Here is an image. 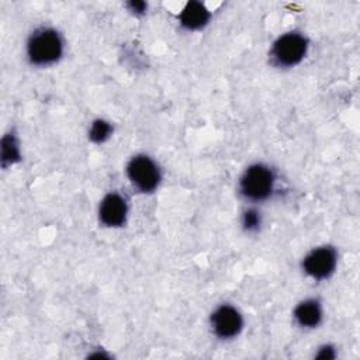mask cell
I'll return each mask as SVG.
<instances>
[{"mask_svg":"<svg viewBox=\"0 0 360 360\" xmlns=\"http://www.w3.org/2000/svg\"><path fill=\"white\" fill-rule=\"evenodd\" d=\"M112 131L114 128L108 121L103 118H97L91 122L89 128V139L94 143H103L111 136Z\"/></svg>","mask_w":360,"mask_h":360,"instance_id":"11","label":"cell"},{"mask_svg":"<svg viewBox=\"0 0 360 360\" xmlns=\"http://www.w3.org/2000/svg\"><path fill=\"white\" fill-rule=\"evenodd\" d=\"M20 146L14 134H7L1 139V163L6 167L7 165H14L20 160Z\"/></svg>","mask_w":360,"mask_h":360,"instance_id":"10","label":"cell"},{"mask_svg":"<svg viewBox=\"0 0 360 360\" xmlns=\"http://www.w3.org/2000/svg\"><path fill=\"white\" fill-rule=\"evenodd\" d=\"M240 224L246 232H256L260 229V225H262V214L256 208L250 207L243 211Z\"/></svg>","mask_w":360,"mask_h":360,"instance_id":"12","label":"cell"},{"mask_svg":"<svg viewBox=\"0 0 360 360\" xmlns=\"http://www.w3.org/2000/svg\"><path fill=\"white\" fill-rule=\"evenodd\" d=\"M127 7L128 10L135 14V15H142L145 14L146 8H148V4L145 1H141V0H132L129 3H127Z\"/></svg>","mask_w":360,"mask_h":360,"instance_id":"13","label":"cell"},{"mask_svg":"<svg viewBox=\"0 0 360 360\" xmlns=\"http://www.w3.org/2000/svg\"><path fill=\"white\" fill-rule=\"evenodd\" d=\"M316 359H322V360H326V359H335L336 357V352H335V347L330 346V345H323L319 347L318 353L315 354Z\"/></svg>","mask_w":360,"mask_h":360,"instance_id":"14","label":"cell"},{"mask_svg":"<svg viewBox=\"0 0 360 360\" xmlns=\"http://www.w3.org/2000/svg\"><path fill=\"white\" fill-rule=\"evenodd\" d=\"M212 333L222 339L229 340L236 338L243 329V316L239 309L231 304L218 305L210 318Z\"/></svg>","mask_w":360,"mask_h":360,"instance_id":"6","label":"cell"},{"mask_svg":"<svg viewBox=\"0 0 360 360\" xmlns=\"http://www.w3.org/2000/svg\"><path fill=\"white\" fill-rule=\"evenodd\" d=\"M308 52V39L297 31L280 35L271 45L270 56L274 65L280 68H292L302 62Z\"/></svg>","mask_w":360,"mask_h":360,"instance_id":"3","label":"cell"},{"mask_svg":"<svg viewBox=\"0 0 360 360\" xmlns=\"http://www.w3.org/2000/svg\"><path fill=\"white\" fill-rule=\"evenodd\" d=\"M276 176L263 163H253L245 169L239 179V193L250 201H263L274 190Z\"/></svg>","mask_w":360,"mask_h":360,"instance_id":"2","label":"cell"},{"mask_svg":"<svg viewBox=\"0 0 360 360\" xmlns=\"http://www.w3.org/2000/svg\"><path fill=\"white\" fill-rule=\"evenodd\" d=\"M128 204L117 191L107 193L98 205V219L104 226L120 228L127 222Z\"/></svg>","mask_w":360,"mask_h":360,"instance_id":"7","label":"cell"},{"mask_svg":"<svg viewBox=\"0 0 360 360\" xmlns=\"http://www.w3.org/2000/svg\"><path fill=\"white\" fill-rule=\"evenodd\" d=\"M127 176L131 184L141 193H152L158 188L162 174L158 163L148 155L139 153L129 159Z\"/></svg>","mask_w":360,"mask_h":360,"instance_id":"4","label":"cell"},{"mask_svg":"<svg viewBox=\"0 0 360 360\" xmlns=\"http://www.w3.org/2000/svg\"><path fill=\"white\" fill-rule=\"evenodd\" d=\"M211 18L210 10L201 3L191 0L188 1L179 14L180 25L187 31H197L204 28Z\"/></svg>","mask_w":360,"mask_h":360,"instance_id":"8","label":"cell"},{"mask_svg":"<svg viewBox=\"0 0 360 360\" xmlns=\"http://www.w3.org/2000/svg\"><path fill=\"white\" fill-rule=\"evenodd\" d=\"M63 55V39L55 28L41 27L27 41V58L35 66L56 63Z\"/></svg>","mask_w":360,"mask_h":360,"instance_id":"1","label":"cell"},{"mask_svg":"<svg viewBox=\"0 0 360 360\" xmlns=\"http://www.w3.org/2000/svg\"><path fill=\"white\" fill-rule=\"evenodd\" d=\"M292 316L297 325H300L301 328H305V329L316 328L322 322V316H323L322 305L315 298H305L295 305L292 311Z\"/></svg>","mask_w":360,"mask_h":360,"instance_id":"9","label":"cell"},{"mask_svg":"<svg viewBox=\"0 0 360 360\" xmlns=\"http://www.w3.org/2000/svg\"><path fill=\"white\" fill-rule=\"evenodd\" d=\"M302 270L314 280L329 278L338 266V252L332 246H318L308 252L302 259Z\"/></svg>","mask_w":360,"mask_h":360,"instance_id":"5","label":"cell"}]
</instances>
